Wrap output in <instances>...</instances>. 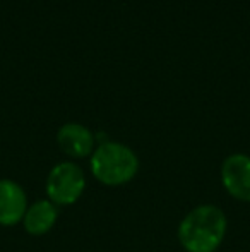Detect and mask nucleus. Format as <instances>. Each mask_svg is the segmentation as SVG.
I'll return each instance as SVG.
<instances>
[{
	"label": "nucleus",
	"mask_w": 250,
	"mask_h": 252,
	"mask_svg": "<svg viewBox=\"0 0 250 252\" xmlns=\"http://www.w3.org/2000/svg\"><path fill=\"white\" fill-rule=\"evenodd\" d=\"M93 177L107 187H122L139 173V156L118 141H101L89 158Z\"/></svg>",
	"instance_id": "nucleus-2"
},
{
	"label": "nucleus",
	"mask_w": 250,
	"mask_h": 252,
	"mask_svg": "<svg viewBox=\"0 0 250 252\" xmlns=\"http://www.w3.org/2000/svg\"><path fill=\"white\" fill-rule=\"evenodd\" d=\"M28 206L26 190L12 179H0V226H16L23 221Z\"/></svg>",
	"instance_id": "nucleus-6"
},
{
	"label": "nucleus",
	"mask_w": 250,
	"mask_h": 252,
	"mask_svg": "<svg viewBox=\"0 0 250 252\" xmlns=\"http://www.w3.org/2000/svg\"><path fill=\"white\" fill-rule=\"evenodd\" d=\"M228 230L226 215L216 204H199L182 218L178 242L187 252H216Z\"/></svg>",
	"instance_id": "nucleus-1"
},
{
	"label": "nucleus",
	"mask_w": 250,
	"mask_h": 252,
	"mask_svg": "<svg viewBox=\"0 0 250 252\" xmlns=\"http://www.w3.org/2000/svg\"><path fill=\"white\" fill-rule=\"evenodd\" d=\"M58 220V206L50 199H38L28 206L21 221L24 232L33 237H43L55 226Z\"/></svg>",
	"instance_id": "nucleus-7"
},
{
	"label": "nucleus",
	"mask_w": 250,
	"mask_h": 252,
	"mask_svg": "<svg viewBox=\"0 0 250 252\" xmlns=\"http://www.w3.org/2000/svg\"><path fill=\"white\" fill-rule=\"evenodd\" d=\"M57 144L69 158H91L96 150V136L86 126L77 122H67L58 129Z\"/></svg>",
	"instance_id": "nucleus-5"
},
{
	"label": "nucleus",
	"mask_w": 250,
	"mask_h": 252,
	"mask_svg": "<svg viewBox=\"0 0 250 252\" xmlns=\"http://www.w3.org/2000/svg\"><path fill=\"white\" fill-rule=\"evenodd\" d=\"M86 190V175L84 170L74 161H60L52 166L45 182L47 199L54 204L72 206L83 197Z\"/></svg>",
	"instance_id": "nucleus-3"
},
{
	"label": "nucleus",
	"mask_w": 250,
	"mask_h": 252,
	"mask_svg": "<svg viewBox=\"0 0 250 252\" xmlns=\"http://www.w3.org/2000/svg\"><path fill=\"white\" fill-rule=\"evenodd\" d=\"M221 184L233 199L250 202V156L233 153L221 163Z\"/></svg>",
	"instance_id": "nucleus-4"
}]
</instances>
